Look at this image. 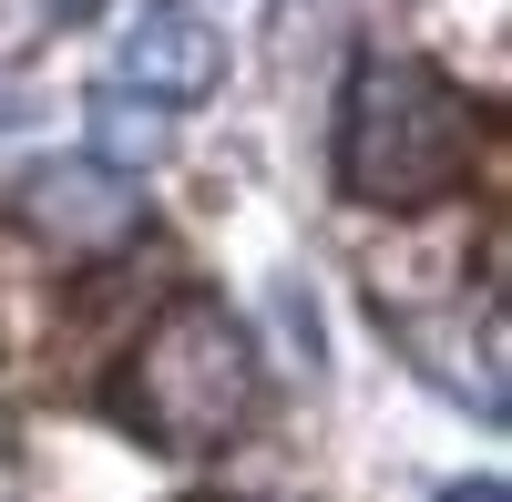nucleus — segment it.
<instances>
[{
	"instance_id": "f257e3e1",
	"label": "nucleus",
	"mask_w": 512,
	"mask_h": 502,
	"mask_svg": "<svg viewBox=\"0 0 512 502\" xmlns=\"http://www.w3.org/2000/svg\"><path fill=\"white\" fill-rule=\"evenodd\" d=\"M472 164V103L451 93L431 62H349L338 82V185L359 205H441Z\"/></svg>"
},
{
	"instance_id": "f03ea898",
	"label": "nucleus",
	"mask_w": 512,
	"mask_h": 502,
	"mask_svg": "<svg viewBox=\"0 0 512 502\" xmlns=\"http://www.w3.org/2000/svg\"><path fill=\"white\" fill-rule=\"evenodd\" d=\"M103 410L154 451H226L256 421V339L216 298H175Z\"/></svg>"
},
{
	"instance_id": "7ed1b4c3",
	"label": "nucleus",
	"mask_w": 512,
	"mask_h": 502,
	"mask_svg": "<svg viewBox=\"0 0 512 502\" xmlns=\"http://www.w3.org/2000/svg\"><path fill=\"white\" fill-rule=\"evenodd\" d=\"M103 82H123V93H144V103H195V93L226 82V31L195 21V11H144L134 31L113 41Z\"/></svg>"
},
{
	"instance_id": "20e7f679",
	"label": "nucleus",
	"mask_w": 512,
	"mask_h": 502,
	"mask_svg": "<svg viewBox=\"0 0 512 502\" xmlns=\"http://www.w3.org/2000/svg\"><path fill=\"white\" fill-rule=\"evenodd\" d=\"M31 216L52 226V236H82V246H113V236H134V216H144V195L123 185V175H103V164H41L31 175Z\"/></svg>"
},
{
	"instance_id": "39448f33",
	"label": "nucleus",
	"mask_w": 512,
	"mask_h": 502,
	"mask_svg": "<svg viewBox=\"0 0 512 502\" xmlns=\"http://www.w3.org/2000/svg\"><path fill=\"white\" fill-rule=\"evenodd\" d=\"M164 144H175L164 103L123 93V82H93V154H82V164H103V175H123V185H134L144 164H164Z\"/></svg>"
},
{
	"instance_id": "423d86ee",
	"label": "nucleus",
	"mask_w": 512,
	"mask_h": 502,
	"mask_svg": "<svg viewBox=\"0 0 512 502\" xmlns=\"http://www.w3.org/2000/svg\"><path fill=\"white\" fill-rule=\"evenodd\" d=\"M277 328L297 339V359H308V369H328V339H318V298H308L297 277H277Z\"/></svg>"
},
{
	"instance_id": "0eeeda50",
	"label": "nucleus",
	"mask_w": 512,
	"mask_h": 502,
	"mask_svg": "<svg viewBox=\"0 0 512 502\" xmlns=\"http://www.w3.org/2000/svg\"><path fill=\"white\" fill-rule=\"evenodd\" d=\"M21 123H31V103L11 93V82H0V134H21Z\"/></svg>"
},
{
	"instance_id": "6e6552de",
	"label": "nucleus",
	"mask_w": 512,
	"mask_h": 502,
	"mask_svg": "<svg viewBox=\"0 0 512 502\" xmlns=\"http://www.w3.org/2000/svg\"><path fill=\"white\" fill-rule=\"evenodd\" d=\"M441 502H502V482H451Z\"/></svg>"
},
{
	"instance_id": "1a4fd4ad",
	"label": "nucleus",
	"mask_w": 512,
	"mask_h": 502,
	"mask_svg": "<svg viewBox=\"0 0 512 502\" xmlns=\"http://www.w3.org/2000/svg\"><path fill=\"white\" fill-rule=\"evenodd\" d=\"M103 11V0H52V21H93Z\"/></svg>"
}]
</instances>
